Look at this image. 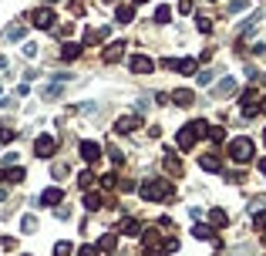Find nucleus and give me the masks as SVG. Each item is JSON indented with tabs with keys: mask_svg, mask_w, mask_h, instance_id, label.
Returning a JSON list of instances; mask_svg holds the SVG:
<instances>
[{
	"mask_svg": "<svg viewBox=\"0 0 266 256\" xmlns=\"http://www.w3.org/2000/svg\"><path fill=\"white\" fill-rule=\"evenodd\" d=\"M138 196L142 199H148V202H168V199H175V189L168 186V182H162V179H148V182H142L138 186Z\"/></svg>",
	"mask_w": 266,
	"mask_h": 256,
	"instance_id": "1",
	"label": "nucleus"
},
{
	"mask_svg": "<svg viewBox=\"0 0 266 256\" xmlns=\"http://www.w3.org/2000/svg\"><path fill=\"white\" fill-rule=\"evenodd\" d=\"M229 158L239 162V165H246V162L253 158V142H249V138H233V142H229Z\"/></svg>",
	"mask_w": 266,
	"mask_h": 256,
	"instance_id": "2",
	"label": "nucleus"
},
{
	"mask_svg": "<svg viewBox=\"0 0 266 256\" xmlns=\"http://www.w3.org/2000/svg\"><path fill=\"white\" fill-rule=\"evenodd\" d=\"M54 148H57V138L54 135H37V138H34V155L37 158H51L54 155Z\"/></svg>",
	"mask_w": 266,
	"mask_h": 256,
	"instance_id": "3",
	"label": "nucleus"
},
{
	"mask_svg": "<svg viewBox=\"0 0 266 256\" xmlns=\"http://www.w3.org/2000/svg\"><path fill=\"white\" fill-rule=\"evenodd\" d=\"M31 24L41 27V31H51V27H54V11H51V7H37V11L31 14Z\"/></svg>",
	"mask_w": 266,
	"mask_h": 256,
	"instance_id": "4",
	"label": "nucleus"
},
{
	"mask_svg": "<svg viewBox=\"0 0 266 256\" xmlns=\"http://www.w3.org/2000/svg\"><path fill=\"white\" fill-rule=\"evenodd\" d=\"M125 41H111L105 51H101V57H105V64H115V61H122V54H125Z\"/></svg>",
	"mask_w": 266,
	"mask_h": 256,
	"instance_id": "5",
	"label": "nucleus"
},
{
	"mask_svg": "<svg viewBox=\"0 0 266 256\" xmlns=\"http://www.w3.org/2000/svg\"><path fill=\"white\" fill-rule=\"evenodd\" d=\"M128 67H132V74H152V57L145 54H132V61H128Z\"/></svg>",
	"mask_w": 266,
	"mask_h": 256,
	"instance_id": "6",
	"label": "nucleus"
},
{
	"mask_svg": "<svg viewBox=\"0 0 266 256\" xmlns=\"http://www.w3.org/2000/svg\"><path fill=\"white\" fill-rule=\"evenodd\" d=\"M138 125H142V122H138V115H122V118L115 122V132H118V135H132Z\"/></svg>",
	"mask_w": 266,
	"mask_h": 256,
	"instance_id": "7",
	"label": "nucleus"
},
{
	"mask_svg": "<svg viewBox=\"0 0 266 256\" xmlns=\"http://www.w3.org/2000/svg\"><path fill=\"white\" fill-rule=\"evenodd\" d=\"M236 91V78H222L216 88H212V101H219V98H229Z\"/></svg>",
	"mask_w": 266,
	"mask_h": 256,
	"instance_id": "8",
	"label": "nucleus"
},
{
	"mask_svg": "<svg viewBox=\"0 0 266 256\" xmlns=\"http://www.w3.org/2000/svg\"><path fill=\"white\" fill-rule=\"evenodd\" d=\"M172 105H179V108H189V105H196V95L189 88H175L172 91Z\"/></svg>",
	"mask_w": 266,
	"mask_h": 256,
	"instance_id": "9",
	"label": "nucleus"
},
{
	"mask_svg": "<svg viewBox=\"0 0 266 256\" xmlns=\"http://www.w3.org/2000/svg\"><path fill=\"white\" fill-rule=\"evenodd\" d=\"M81 158H84V162H98L101 158V145L98 142H81Z\"/></svg>",
	"mask_w": 266,
	"mask_h": 256,
	"instance_id": "10",
	"label": "nucleus"
},
{
	"mask_svg": "<svg viewBox=\"0 0 266 256\" xmlns=\"http://www.w3.org/2000/svg\"><path fill=\"white\" fill-rule=\"evenodd\" d=\"M118 233H125V236H142V223H138V219H132V216H125L122 223H118Z\"/></svg>",
	"mask_w": 266,
	"mask_h": 256,
	"instance_id": "11",
	"label": "nucleus"
},
{
	"mask_svg": "<svg viewBox=\"0 0 266 256\" xmlns=\"http://www.w3.org/2000/svg\"><path fill=\"white\" fill-rule=\"evenodd\" d=\"M105 37H108V27H91V31L84 34V41H81V44H84V47H95L98 41H105Z\"/></svg>",
	"mask_w": 266,
	"mask_h": 256,
	"instance_id": "12",
	"label": "nucleus"
},
{
	"mask_svg": "<svg viewBox=\"0 0 266 256\" xmlns=\"http://www.w3.org/2000/svg\"><path fill=\"white\" fill-rule=\"evenodd\" d=\"M196 138H199V135L192 132V125H186V128L179 132V148H182V152H189V148L196 145Z\"/></svg>",
	"mask_w": 266,
	"mask_h": 256,
	"instance_id": "13",
	"label": "nucleus"
},
{
	"mask_svg": "<svg viewBox=\"0 0 266 256\" xmlns=\"http://www.w3.org/2000/svg\"><path fill=\"white\" fill-rule=\"evenodd\" d=\"M162 165H165L168 176H182V162H179L172 152H162Z\"/></svg>",
	"mask_w": 266,
	"mask_h": 256,
	"instance_id": "14",
	"label": "nucleus"
},
{
	"mask_svg": "<svg viewBox=\"0 0 266 256\" xmlns=\"http://www.w3.org/2000/svg\"><path fill=\"white\" fill-rule=\"evenodd\" d=\"M61 199H64V192L57 189V186H51V189H44V192H41V206H57Z\"/></svg>",
	"mask_w": 266,
	"mask_h": 256,
	"instance_id": "15",
	"label": "nucleus"
},
{
	"mask_svg": "<svg viewBox=\"0 0 266 256\" xmlns=\"http://www.w3.org/2000/svg\"><path fill=\"white\" fill-rule=\"evenodd\" d=\"M115 21H118V24H132V21H135V7H132V4H118Z\"/></svg>",
	"mask_w": 266,
	"mask_h": 256,
	"instance_id": "16",
	"label": "nucleus"
},
{
	"mask_svg": "<svg viewBox=\"0 0 266 256\" xmlns=\"http://www.w3.org/2000/svg\"><path fill=\"white\" fill-rule=\"evenodd\" d=\"M199 165L206 168V172H219V168H222V162H219V155L212 152V155H202V158H199Z\"/></svg>",
	"mask_w": 266,
	"mask_h": 256,
	"instance_id": "17",
	"label": "nucleus"
},
{
	"mask_svg": "<svg viewBox=\"0 0 266 256\" xmlns=\"http://www.w3.org/2000/svg\"><path fill=\"white\" fill-rule=\"evenodd\" d=\"M24 179H27V168H21V165H14V168L4 172V182H24Z\"/></svg>",
	"mask_w": 266,
	"mask_h": 256,
	"instance_id": "18",
	"label": "nucleus"
},
{
	"mask_svg": "<svg viewBox=\"0 0 266 256\" xmlns=\"http://www.w3.org/2000/svg\"><path fill=\"white\" fill-rule=\"evenodd\" d=\"M115 246H118V236H115V233H105V236L98 239V249H101V253H111Z\"/></svg>",
	"mask_w": 266,
	"mask_h": 256,
	"instance_id": "19",
	"label": "nucleus"
},
{
	"mask_svg": "<svg viewBox=\"0 0 266 256\" xmlns=\"http://www.w3.org/2000/svg\"><path fill=\"white\" fill-rule=\"evenodd\" d=\"M81 51H84V44H64L61 47V57H64V61H74V57H81Z\"/></svg>",
	"mask_w": 266,
	"mask_h": 256,
	"instance_id": "20",
	"label": "nucleus"
},
{
	"mask_svg": "<svg viewBox=\"0 0 266 256\" xmlns=\"http://www.w3.org/2000/svg\"><path fill=\"white\" fill-rule=\"evenodd\" d=\"M24 31H27L24 24H11V27L4 31V37H7V41H21V37H24Z\"/></svg>",
	"mask_w": 266,
	"mask_h": 256,
	"instance_id": "21",
	"label": "nucleus"
},
{
	"mask_svg": "<svg viewBox=\"0 0 266 256\" xmlns=\"http://www.w3.org/2000/svg\"><path fill=\"white\" fill-rule=\"evenodd\" d=\"M101 202H105L101 192H88V196H84V209H101Z\"/></svg>",
	"mask_w": 266,
	"mask_h": 256,
	"instance_id": "22",
	"label": "nucleus"
},
{
	"mask_svg": "<svg viewBox=\"0 0 266 256\" xmlns=\"http://www.w3.org/2000/svg\"><path fill=\"white\" fill-rule=\"evenodd\" d=\"M41 98H44V101H57V98H61V84H47V88L41 91Z\"/></svg>",
	"mask_w": 266,
	"mask_h": 256,
	"instance_id": "23",
	"label": "nucleus"
},
{
	"mask_svg": "<svg viewBox=\"0 0 266 256\" xmlns=\"http://www.w3.org/2000/svg\"><path fill=\"white\" fill-rule=\"evenodd\" d=\"M256 101H259V95H256L253 88H246L243 95H239V108H243V105H256Z\"/></svg>",
	"mask_w": 266,
	"mask_h": 256,
	"instance_id": "24",
	"label": "nucleus"
},
{
	"mask_svg": "<svg viewBox=\"0 0 266 256\" xmlns=\"http://www.w3.org/2000/svg\"><path fill=\"white\" fill-rule=\"evenodd\" d=\"M192 132L199 135V138H202V135H206V138H209V132H212V125H209V122H202V118H199V122H192Z\"/></svg>",
	"mask_w": 266,
	"mask_h": 256,
	"instance_id": "25",
	"label": "nucleus"
},
{
	"mask_svg": "<svg viewBox=\"0 0 266 256\" xmlns=\"http://www.w3.org/2000/svg\"><path fill=\"white\" fill-rule=\"evenodd\" d=\"M179 71H182V74H196V57H182V61H179Z\"/></svg>",
	"mask_w": 266,
	"mask_h": 256,
	"instance_id": "26",
	"label": "nucleus"
},
{
	"mask_svg": "<svg viewBox=\"0 0 266 256\" xmlns=\"http://www.w3.org/2000/svg\"><path fill=\"white\" fill-rule=\"evenodd\" d=\"M168 21H172V7H165V4H162V7L155 11V24H168Z\"/></svg>",
	"mask_w": 266,
	"mask_h": 256,
	"instance_id": "27",
	"label": "nucleus"
},
{
	"mask_svg": "<svg viewBox=\"0 0 266 256\" xmlns=\"http://www.w3.org/2000/svg\"><path fill=\"white\" fill-rule=\"evenodd\" d=\"M105 155H108L115 165H122V162H125V152H122V148H115V145H108V152H105Z\"/></svg>",
	"mask_w": 266,
	"mask_h": 256,
	"instance_id": "28",
	"label": "nucleus"
},
{
	"mask_svg": "<svg viewBox=\"0 0 266 256\" xmlns=\"http://www.w3.org/2000/svg\"><path fill=\"white\" fill-rule=\"evenodd\" d=\"M256 233H259V239H266V212H256Z\"/></svg>",
	"mask_w": 266,
	"mask_h": 256,
	"instance_id": "29",
	"label": "nucleus"
},
{
	"mask_svg": "<svg viewBox=\"0 0 266 256\" xmlns=\"http://www.w3.org/2000/svg\"><path fill=\"white\" fill-rule=\"evenodd\" d=\"M192 236H199V239H212V236H216V233H212V229H209V226H192Z\"/></svg>",
	"mask_w": 266,
	"mask_h": 256,
	"instance_id": "30",
	"label": "nucleus"
},
{
	"mask_svg": "<svg viewBox=\"0 0 266 256\" xmlns=\"http://www.w3.org/2000/svg\"><path fill=\"white\" fill-rule=\"evenodd\" d=\"M209 219H212V226H226V223H229V216H226V212H219V209H212Z\"/></svg>",
	"mask_w": 266,
	"mask_h": 256,
	"instance_id": "31",
	"label": "nucleus"
},
{
	"mask_svg": "<svg viewBox=\"0 0 266 256\" xmlns=\"http://www.w3.org/2000/svg\"><path fill=\"white\" fill-rule=\"evenodd\" d=\"M21 229H24V233H34V229H37V219H34V216H24V219H21Z\"/></svg>",
	"mask_w": 266,
	"mask_h": 256,
	"instance_id": "32",
	"label": "nucleus"
},
{
	"mask_svg": "<svg viewBox=\"0 0 266 256\" xmlns=\"http://www.w3.org/2000/svg\"><path fill=\"white\" fill-rule=\"evenodd\" d=\"M71 253H74V246H71V243H57L54 246V256H71Z\"/></svg>",
	"mask_w": 266,
	"mask_h": 256,
	"instance_id": "33",
	"label": "nucleus"
},
{
	"mask_svg": "<svg viewBox=\"0 0 266 256\" xmlns=\"http://www.w3.org/2000/svg\"><path fill=\"white\" fill-rule=\"evenodd\" d=\"M246 7H249V4H246V0H233V4H229V7H226V11H229V14H243Z\"/></svg>",
	"mask_w": 266,
	"mask_h": 256,
	"instance_id": "34",
	"label": "nucleus"
},
{
	"mask_svg": "<svg viewBox=\"0 0 266 256\" xmlns=\"http://www.w3.org/2000/svg\"><path fill=\"white\" fill-rule=\"evenodd\" d=\"M91 182H95V176H91V172H81L78 176V189H88Z\"/></svg>",
	"mask_w": 266,
	"mask_h": 256,
	"instance_id": "35",
	"label": "nucleus"
},
{
	"mask_svg": "<svg viewBox=\"0 0 266 256\" xmlns=\"http://www.w3.org/2000/svg\"><path fill=\"white\" fill-rule=\"evenodd\" d=\"M14 138H17L14 128H0V142H14Z\"/></svg>",
	"mask_w": 266,
	"mask_h": 256,
	"instance_id": "36",
	"label": "nucleus"
},
{
	"mask_svg": "<svg viewBox=\"0 0 266 256\" xmlns=\"http://www.w3.org/2000/svg\"><path fill=\"white\" fill-rule=\"evenodd\" d=\"M57 34H61V37H67V34H74V24H71V21H64L61 27H57Z\"/></svg>",
	"mask_w": 266,
	"mask_h": 256,
	"instance_id": "37",
	"label": "nucleus"
},
{
	"mask_svg": "<svg viewBox=\"0 0 266 256\" xmlns=\"http://www.w3.org/2000/svg\"><path fill=\"white\" fill-rule=\"evenodd\" d=\"M209 138H212L216 145H219V142H226V132H222V128H212V132H209Z\"/></svg>",
	"mask_w": 266,
	"mask_h": 256,
	"instance_id": "38",
	"label": "nucleus"
},
{
	"mask_svg": "<svg viewBox=\"0 0 266 256\" xmlns=\"http://www.w3.org/2000/svg\"><path fill=\"white\" fill-rule=\"evenodd\" d=\"M98 253H101L98 246H81V249H78V256H98Z\"/></svg>",
	"mask_w": 266,
	"mask_h": 256,
	"instance_id": "39",
	"label": "nucleus"
},
{
	"mask_svg": "<svg viewBox=\"0 0 266 256\" xmlns=\"http://www.w3.org/2000/svg\"><path fill=\"white\" fill-rule=\"evenodd\" d=\"M196 21H199V31H202V34L212 31V21H209V17H196Z\"/></svg>",
	"mask_w": 266,
	"mask_h": 256,
	"instance_id": "40",
	"label": "nucleus"
},
{
	"mask_svg": "<svg viewBox=\"0 0 266 256\" xmlns=\"http://www.w3.org/2000/svg\"><path fill=\"white\" fill-rule=\"evenodd\" d=\"M196 81H199V84H212V71H199Z\"/></svg>",
	"mask_w": 266,
	"mask_h": 256,
	"instance_id": "41",
	"label": "nucleus"
},
{
	"mask_svg": "<svg viewBox=\"0 0 266 256\" xmlns=\"http://www.w3.org/2000/svg\"><path fill=\"white\" fill-rule=\"evenodd\" d=\"M162 67H168V71H179V61H175V57H162Z\"/></svg>",
	"mask_w": 266,
	"mask_h": 256,
	"instance_id": "42",
	"label": "nucleus"
},
{
	"mask_svg": "<svg viewBox=\"0 0 266 256\" xmlns=\"http://www.w3.org/2000/svg\"><path fill=\"white\" fill-rule=\"evenodd\" d=\"M21 51H24V57H34V54H37V44H31V41H27Z\"/></svg>",
	"mask_w": 266,
	"mask_h": 256,
	"instance_id": "43",
	"label": "nucleus"
},
{
	"mask_svg": "<svg viewBox=\"0 0 266 256\" xmlns=\"http://www.w3.org/2000/svg\"><path fill=\"white\" fill-rule=\"evenodd\" d=\"M51 176H54V179H64L67 168H64V165H54V168H51Z\"/></svg>",
	"mask_w": 266,
	"mask_h": 256,
	"instance_id": "44",
	"label": "nucleus"
},
{
	"mask_svg": "<svg viewBox=\"0 0 266 256\" xmlns=\"http://www.w3.org/2000/svg\"><path fill=\"white\" fill-rule=\"evenodd\" d=\"M179 11H182V14H192L196 7H192V0H182V4H179Z\"/></svg>",
	"mask_w": 266,
	"mask_h": 256,
	"instance_id": "45",
	"label": "nucleus"
},
{
	"mask_svg": "<svg viewBox=\"0 0 266 256\" xmlns=\"http://www.w3.org/2000/svg\"><path fill=\"white\" fill-rule=\"evenodd\" d=\"M115 182H118V179L111 176V172H108V176H105V179H101V186H105V189H111V186H115Z\"/></svg>",
	"mask_w": 266,
	"mask_h": 256,
	"instance_id": "46",
	"label": "nucleus"
},
{
	"mask_svg": "<svg viewBox=\"0 0 266 256\" xmlns=\"http://www.w3.org/2000/svg\"><path fill=\"white\" fill-rule=\"evenodd\" d=\"M259 112L266 115V95H263V98H259Z\"/></svg>",
	"mask_w": 266,
	"mask_h": 256,
	"instance_id": "47",
	"label": "nucleus"
},
{
	"mask_svg": "<svg viewBox=\"0 0 266 256\" xmlns=\"http://www.w3.org/2000/svg\"><path fill=\"white\" fill-rule=\"evenodd\" d=\"M259 172H266V158H259Z\"/></svg>",
	"mask_w": 266,
	"mask_h": 256,
	"instance_id": "48",
	"label": "nucleus"
},
{
	"mask_svg": "<svg viewBox=\"0 0 266 256\" xmlns=\"http://www.w3.org/2000/svg\"><path fill=\"white\" fill-rule=\"evenodd\" d=\"M105 4H111V7H118V4H122V0H105Z\"/></svg>",
	"mask_w": 266,
	"mask_h": 256,
	"instance_id": "49",
	"label": "nucleus"
},
{
	"mask_svg": "<svg viewBox=\"0 0 266 256\" xmlns=\"http://www.w3.org/2000/svg\"><path fill=\"white\" fill-rule=\"evenodd\" d=\"M0 67H7V57H4V54H0Z\"/></svg>",
	"mask_w": 266,
	"mask_h": 256,
	"instance_id": "50",
	"label": "nucleus"
},
{
	"mask_svg": "<svg viewBox=\"0 0 266 256\" xmlns=\"http://www.w3.org/2000/svg\"><path fill=\"white\" fill-rule=\"evenodd\" d=\"M0 182H4V172H0Z\"/></svg>",
	"mask_w": 266,
	"mask_h": 256,
	"instance_id": "51",
	"label": "nucleus"
},
{
	"mask_svg": "<svg viewBox=\"0 0 266 256\" xmlns=\"http://www.w3.org/2000/svg\"><path fill=\"white\" fill-rule=\"evenodd\" d=\"M135 4H145V0H135Z\"/></svg>",
	"mask_w": 266,
	"mask_h": 256,
	"instance_id": "52",
	"label": "nucleus"
},
{
	"mask_svg": "<svg viewBox=\"0 0 266 256\" xmlns=\"http://www.w3.org/2000/svg\"><path fill=\"white\" fill-rule=\"evenodd\" d=\"M263 138H266V132H263Z\"/></svg>",
	"mask_w": 266,
	"mask_h": 256,
	"instance_id": "53",
	"label": "nucleus"
}]
</instances>
